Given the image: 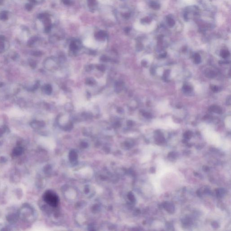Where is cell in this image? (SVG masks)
<instances>
[{
	"label": "cell",
	"mask_w": 231,
	"mask_h": 231,
	"mask_svg": "<svg viewBox=\"0 0 231 231\" xmlns=\"http://www.w3.org/2000/svg\"><path fill=\"white\" fill-rule=\"evenodd\" d=\"M30 65L32 67H35L36 66V63L33 61H31L30 62Z\"/></svg>",
	"instance_id": "22"
},
{
	"label": "cell",
	"mask_w": 231,
	"mask_h": 231,
	"mask_svg": "<svg viewBox=\"0 0 231 231\" xmlns=\"http://www.w3.org/2000/svg\"><path fill=\"white\" fill-rule=\"evenodd\" d=\"M226 103H227V105H231V97H230V96H229L228 97H227V101H226Z\"/></svg>",
	"instance_id": "19"
},
{
	"label": "cell",
	"mask_w": 231,
	"mask_h": 231,
	"mask_svg": "<svg viewBox=\"0 0 231 231\" xmlns=\"http://www.w3.org/2000/svg\"><path fill=\"white\" fill-rule=\"evenodd\" d=\"M24 151V148L22 146H16L12 151V154L14 157H18L23 154Z\"/></svg>",
	"instance_id": "4"
},
{
	"label": "cell",
	"mask_w": 231,
	"mask_h": 231,
	"mask_svg": "<svg viewBox=\"0 0 231 231\" xmlns=\"http://www.w3.org/2000/svg\"><path fill=\"white\" fill-rule=\"evenodd\" d=\"M15 230L12 226L9 225H2L0 224V231H12Z\"/></svg>",
	"instance_id": "6"
},
{
	"label": "cell",
	"mask_w": 231,
	"mask_h": 231,
	"mask_svg": "<svg viewBox=\"0 0 231 231\" xmlns=\"http://www.w3.org/2000/svg\"><path fill=\"white\" fill-rule=\"evenodd\" d=\"M211 89L214 92H217L219 90V88L216 86H211Z\"/></svg>",
	"instance_id": "18"
},
{
	"label": "cell",
	"mask_w": 231,
	"mask_h": 231,
	"mask_svg": "<svg viewBox=\"0 0 231 231\" xmlns=\"http://www.w3.org/2000/svg\"><path fill=\"white\" fill-rule=\"evenodd\" d=\"M229 55H230V53L227 50H223L221 53V56L223 58H227V57H229Z\"/></svg>",
	"instance_id": "9"
},
{
	"label": "cell",
	"mask_w": 231,
	"mask_h": 231,
	"mask_svg": "<svg viewBox=\"0 0 231 231\" xmlns=\"http://www.w3.org/2000/svg\"><path fill=\"white\" fill-rule=\"evenodd\" d=\"M205 75L209 78H213L216 75V74L215 71L210 70H205Z\"/></svg>",
	"instance_id": "8"
},
{
	"label": "cell",
	"mask_w": 231,
	"mask_h": 231,
	"mask_svg": "<svg viewBox=\"0 0 231 231\" xmlns=\"http://www.w3.org/2000/svg\"><path fill=\"white\" fill-rule=\"evenodd\" d=\"M209 111L211 112H214L216 113L221 114L222 112V110L220 107L218 106H212L209 108Z\"/></svg>",
	"instance_id": "5"
},
{
	"label": "cell",
	"mask_w": 231,
	"mask_h": 231,
	"mask_svg": "<svg viewBox=\"0 0 231 231\" xmlns=\"http://www.w3.org/2000/svg\"><path fill=\"white\" fill-rule=\"evenodd\" d=\"M34 53V54H33V55H34L35 56H39L40 55L39 52H35Z\"/></svg>",
	"instance_id": "25"
},
{
	"label": "cell",
	"mask_w": 231,
	"mask_h": 231,
	"mask_svg": "<svg viewBox=\"0 0 231 231\" xmlns=\"http://www.w3.org/2000/svg\"><path fill=\"white\" fill-rule=\"evenodd\" d=\"M63 2H64L65 4H67V5H68V4H70V0H63Z\"/></svg>",
	"instance_id": "23"
},
{
	"label": "cell",
	"mask_w": 231,
	"mask_h": 231,
	"mask_svg": "<svg viewBox=\"0 0 231 231\" xmlns=\"http://www.w3.org/2000/svg\"><path fill=\"white\" fill-rule=\"evenodd\" d=\"M0 19L1 20H7L8 16L5 12H2L0 13Z\"/></svg>",
	"instance_id": "12"
},
{
	"label": "cell",
	"mask_w": 231,
	"mask_h": 231,
	"mask_svg": "<svg viewBox=\"0 0 231 231\" xmlns=\"http://www.w3.org/2000/svg\"><path fill=\"white\" fill-rule=\"evenodd\" d=\"M191 132L190 131H187L184 134V136L187 139H189L191 137Z\"/></svg>",
	"instance_id": "16"
},
{
	"label": "cell",
	"mask_w": 231,
	"mask_h": 231,
	"mask_svg": "<svg viewBox=\"0 0 231 231\" xmlns=\"http://www.w3.org/2000/svg\"><path fill=\"white\" fill-rule=\"evenodd\" d=\"M142 65L144 66H146L147 65V62L145 61H143L142 62Z\"/></svg>",
	"instance_id": "26"
},
{
	"label": "cell",
	"mask_w": 231,
	"mask_h": 231,
	"mask_svg": "<svg viewBox=\"0 0 231 231\" xmlns=\"http://www.w3.org/2000/svg\"><path fill=\"white\" fill-rule=\"evenodd\" d=\"M43 122H39V121H33L30 124V126L34 129H37L38 127L43 126Z\"/></svg>",
	"instance_id": "7"
},
{
	"label": "cell",
	"mask_w": 231,
	"mask_h": 231,
	"mask_svg": "<svg viewBox=\"0 0 231 231\" xmlns=\"http://www.w3.org/2000/svg\"><path fill=\"white\" fill-rule=\"evenodd\" d=\"M169 73H170V71L168 70H167L164 73V76L165 78H166L169 75Z\"/></svg>",
	"instance_id": "20"
},
{
	"label": "cell",
	"mask_w": 231,
	"mask_h": 231,
	"mask_svg": "<svg viewBox=\"0 0 231 231\" xmlns=\"http://www.w3.org/2000/svg\"><path fill=\"white\" fill-rule=\"evenodd\" d=\"M166 55L167 54L165 53H164V54H163L162 55H161L160 56H161V57H162V58H164V57H166Z\"/></svg>",
	"instance_id": "27"
},
{
	"label": "cell",
	"mask_w": 231,
	"mask_h": 231,
	"mask_svg": "<svg viewBox=\"0 0 231 231\" xmlns=\"http://www.w3.org/2000/svg\"><path fill=\"white\" fill-rule=\"evenodd\" d=\"M43 199L45 202L52 207H57L59 204V198L53 191H46L43 195Z\"/></svg>",
	"instance_id": "2"
},
{
	"label": "cell",
	"mask_w": 231,
	"mask_h": 231,
	"mask_svg": "<svg viewBox=\"0 0 231 231\" xmlns=\"http://www.w3.org/2000/svg\"><path fill=\"white\" fill-rule=\"evenodd\" d=\"M6 130V128L5 126H2V127L0 128V136L4 134Z\"/></svg>",
	"instance_id": "14"
},
{
	"label": "cell",
	"mask_w": 231,
	"mask_h": 231,
	"mask_svg": "<svg viewBox=\"0 0 231 231\" xmlns=\"http://www.w3.org/2000/svg\"><path fill=\"white\" fill-rule=\"evenodd\" d=\"M4 48V43L2 41H0V49H2Z\"/></svg>",
	"instance_id": "21"
},
{
	"label": "cell",
	"mask_w": 231,
	"mask_h": 231,
	"mask_svg": "<svg viewBox=\"0 0 231 231\" xmlns=\"http://www.w3.org/2000/svg\"><path fill=\"white\" fill-rule=\"evenodd\" d=\"M18 214L19 218L27 223H32L36 218L35 210L28 203H25L21 206L18 210Z\"/></svg>",
	"instance_id": "1"
},
{
	"label": "cell",
	"mask_w": 231,
	"mask_h": 231,
	"mask_svg": "<svg viewBox=\"0 0 231 231\" xmlns=\"http://www.w3.org/2000/svg\"><path fill=\"white\" fill-rule=\"evenodd\" d=\"M19 218L18 210L11 211L9 212L6 216V219L8 223L11 225L16 223Z\"/></svg>",
	"instance_id": "3"
},
{
	"label": "cell",
	"mask_w": 231,
	"mask_h": 231,
	"mask_svg": "<svg viewBox=\"0 0 231 231\" xmlns=\"http://www.w3.org/2000/svg\"><path fill=\"white\" fill-rule=\"evenodd\" d=\"M143 114L144 117H145L146 118H152V115L150 113H144Z\"/></svg>",
	"instance_id": "15"
},
{
	"label": "cell",
	"mask_w": 231,
	"mask_h": 231,
	"mask_svg": "<svg viewBox=\"0 0 231 231\" xmlns=\"http://www.w3.org/2000/svg\"><path fill=\"white\" fill-rule=\"evenodd\" d=\"M25 7L28 11H30L32 9V5L30 4H26L25 5Z\"/></svg>",
	"instance_id": "17"
},
{
	"label": "cell",
	"mask_w": 231,
	"mask_h": 231,
	"mask_svg": "<svg viewBox=\"0 0 231 231\" xmlns=\"http://www.w3.org/2000/svg\"><path fill=\"white\" fill-rule=\"evenodd\" d=\"M201 62V57L199 54H196L194 56V62L195 64H199Z\"/></svg>",
	"instance_id": "10"
},
{
	"label": "cell",
	"mask_w": 231,
	"mask_h": 231,
	"mask_svg": "<svg viewBox=\"0 0 231 231\" xmlns=\"http://www.w3.org/2000/svg\"><path fill=\"white\" fill-rule=\"evenodd\" d=\"M44 90L45 92L48 94H49L51 93L52 91V88L51 86L50 85H46L44 87Z\"/></svg>",
	"instance_id": "11"
},
{
	"label": "cell",
	"mask_w": 231,
	"mask_h": 231,
	"mask_svg": "<svg viewBox=\"0 0 231 231\" xmlns=\"http://www.w3.org/2000/svg\"><path fill=\"white\" fill-rule=\"evenodd\" d=\"M5 37L4 36L0 35V41H3L5 40Z\"/></svg>",
	"instance_id": "24"
},
{
	"label": "cell",
	"mask_w": 231,
	"mask_h": 231,
	"mask_svg": "<svg viewBox=\"0 0 231 231\" xmlns=\"http://www.w3.org/2000/svg\"><path fill=\"white\" fill-rule=\"evenodd\" d=\"M183 89L184 91H185L186 92H191L192 90V88L191 86L189 85H184L183 87Z\"/></svg>",
	"instance_id": "13"
}]
</instances>
